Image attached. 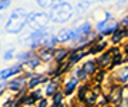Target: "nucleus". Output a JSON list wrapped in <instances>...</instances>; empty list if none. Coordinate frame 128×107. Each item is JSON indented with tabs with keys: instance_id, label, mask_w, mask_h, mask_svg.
<instances>
[{
	"instance_id": "nucleus-1",
	"label": "nucleus",
	"mask_w": 128,
	"mask_h": 107,
	"mask_svg": "<svg viewBox=\"0 0 128 107\" xmlns=\"http://www.w3.org/2000/svg\"><path fill=\"white\" fill-rule=\"evenodd\" d=\"M28 15L30 12L24 7H15L10 12L7 22L4 23V31L10 35H19L27 28Z\"/></svg>"
},
{
	"instance_id": "nucleus-2",
	"label": "nucleus",
	"mask_w": 128,
	"mask_h": 107,
	"mask_svg": "<svg viewBox=\"0 0 128 107\" xmlns=\"http://www.w3.org/2000/svg\"><path fill=\"white\" fill-rule=\"evenodd\" d=\"M48 14H50V18H51V23H54V24H66L74 18L75 7L68 2L59 3V4H55L52 7Z\"/></svg>"
},
{
	"instance_id": "nucleus-3",
	"label": "nucleus",
	"mask_w": 128,
	"mask_h": 107,
	"mask_svg": "<svg viewBox=\"0 0 128 107\" xmlns=\"http://www.w3.org/2000/svg\"><path fill=\"white\" fill-rule=\"evenodd\" d=\"M51 18L48 12L44 11H32L28 15V22H27V28L30 32H35V31L44 30L50 26Z\"/></svg>"
},
{
	"instance_id": "nucleus-4",
	"label": "nucleus",
	"mask_w": 128,
	"mask_h": 107,
	"mask_svg": "<svg viewBox=\"0 0 128 107\" xmlns=\"http://www.w3.org/2000/svg\"><path fill=\"white\" fill-rule=\"evenodd\" d=\"M26 72V70H24V64L19 62H15L14 64L6 67V68L0 70V80L3 82H8L11 80L12 78L15 76H19V75H23Z\"/></svg>"
},
{
	"instance_id": "nucleus-5",
	"label": "nucleus",
	"mask_w": 128,
	"mask_h": 107,
	"mask_svg": "<svg viewBox=\"0 0 128 107\" xmlns=\"http://www.w3.org/2000/svg\"><path fill=\"white\" fill-rule=\"evenodd\" d=\"M27 78L24 76V74L23 75H19V76H15V78H12L11 80H8L7 82V91L10 94H18L24 88H27Z\"/></svg>"
},
{
	"instance_id": "nucleus-6",
	"label": "nucleus",
	"mask_w": 128,
	"mask_h": 107,
	"mask_svg": "<svg viewBox=\"0 0 128 107\" xmlns=\"http://www.w3.org/2000/svg\"><path fill=\"white\" fill-rule=\"evenodd\" d=\"M78 84H79V79L76 78L75 75H72V76H70L66 82L63 83L62 91L64 92L66 96H71V95L75 94L76 88H78Z\"/></svg>"
},
{
	"instance_id": "nucleus-7",
	"label": "nucleus",
	"mask_w": 128,
	"mask_h": 107,
	"mask_svg": "<svg viewBox=\"0 0 128 107\" xmlns=\"http://www.w3.org/2000/svg\"><path fill=\"white\" fill-rule=\"evenodd\" d=\"M43 91H44V95H46V98H50V99H51L56 92H58V91H60V86H59L58 80H55L54 78L50 79V80H48L46 84H44Z\"/></svg>"
},
{
	"instance_id": "nucleus-8",
	"label": "nucleus",
	"mask_w": 128,
	"mask_h": 107,
	"mask_svg": "<svg viewBox=\"0 0 128 107\" xmlns=\"http://www.w3.org/2000/svg\"><path fill=\"white\" fill-rule=\"evenodd\" d=\"M72 35H74V28L63 27L56 32V38H58L60 44H66L68 42H72Z\"/></svg>"
},
{
	"instance_id": "nucleus-9",
	"label": "nucleus",
	"mask_w": 128,
	"mask_h": 107,
	"mask_svg": "<svg viewBox=\"0 0 128 107\" xmlns=\"http://www.w3.org/2000/svg\"><path fill=\"white\" fill-rule=\"evenodd\" d=\"M70 54H71L70 48H66V47H58V48L54 51V62L56 63V64H60V63H63L68 56H70Z\"/></svg>"
},
{
	"instance_id": "nucleus-10",
	"label": "nucleus",
	"mask_w": 128,
	"mask_h": 107,
	"mask_svg": "<svg viewBox=\"0 0 128 107\" xmlns=\"http://www.w3.org/2000/svg\"><path fill=\"white\" fill-rule=\"evenodd\" d=\"M96 64L100 68H107L110 64H112V54H110V51L102 52V55L96 59Z\"/></svg>"
},
{
	"instance_id": "nucleus-11",
	"label": "nucleus",
	"mask_w": 128,
	"mask_h": 107,
	"mask_svg": "<svg viewBox=\"0 0 128 107\" xmlns=\"http://www.w3.org/2000/svg\"><path fill=\"white\" fill-rule=\"evenodd\" d=\"M87 55H90L88 51H84V50H82V51H74V50H72V52L70 54V56H68V64H70V66L76 64V63H79L84 56H87Z\"/></svg>"
},
{
	"instance_id": "nucleus-12",
	"label": "nucleus",
	"mask_w": 128,
	"mask_h": 107,
	"mask_svg": "<svg viewBox=\"0 0 128 107\" xmlns=\"http://www.w3.org/2000/svg\"><path fill=\"white\" fill-rule=\"evenodd\" d=\"M59 44L60 43L58 40V38H56V34H50L43 40V47L44 48H48V50H52V51H55L56 48H58Z\"/></svg>"
},
{
	"instance_id": "nucleus-13",
	"label": "nucleus",
	"mask_w": 128,
	"mask_h": 107,
	"mask_svg": "<svg viewBox=\"0 0 128 107\" xmlns=\"http://www.w3.org/2000/svg\"><path fill=\"white\" fill-rule=\"evenodd\" d=\"M42 63H43L42 59L39 58L38 52H36L34 56H32L30 60H28L26 64H24V70H26V71H36L40 66H42Z\"/></svg>"
},
{
	"instance_id": "nucleus-14",
	"label": "nucleus",
	"mask_w": 128,
	"mask_h": 107,
	"mask_svg": "<svg viewBox=\"0 0 128 107\" xmlns=\"http://www.w3.org/2000/svg\"><path fill=\"white\" fill-rule=\"evenodd\" d=\"M35 54H36L35 51H31V50H22V51H19V52H16L15 59H16V62L22 63V64H26Z\"/></svg>"
},
{
	"instance_id": "nucleus-15",
	"label": "nucleus",
	"mask_w": 128,
	"mask_h": 107,
	"mask_svg": "<svg viewBox=\"0 0 128 107\" xmlns=\"http://www.w3.org/2000/svg\"><path fill=\"white\" fill-rule=\"evenodd\" d=\"M38 55H39V58L42 59V62L46 63V64H50V63L54 62V51L52 50L42 47V48L38 51Z\"/></svg>"
},
{
	"instance_id": "nucleus-16",
	"label": "nucleus",
	"mask_w": 128,
	"mask_h": 107,
	"mask_svg": "<svg viewBox=\"0 0 128 107\" xmlns=\"http://www.w3.org/2000/svg\"><path fill=\"white\" fill-rule=\"evenodd\" d=\"M83 68V71L86 72L88 76H92L96 70H98V64H96V60H92V59H88V60H84L83 64L80 66Z\"/></svg>"
},
{
	"instance_id": "nucleus-17",
	"label": "nucleus",
	"mask_w": 128,
	"mask_h": 107,
	"mask_svg": "<svg viewBox=\"0 0 128 107\" xmlns=\"http://www.w3.org/2000/svg\"><path fill=\"white\" fill-rule=\"evenodd\" d=\"M28 95L34 99V100L38 103L39 100H42V99L46 98V95H44V91H43V87H38V88L35 90H31L30 92H28Z\"/></svg>"
},
{
	"instance_id": "nucleus-18",
	"label": "nucleus",
	"mask_w": 128,
	"mask_h": 107,
	"mask_svg": "<svg viewBox=\"0 0 128 107\" xmlns=\"http://www.w3.org/2000/svg\"><path fill=\"white\" fill-rule=\"evenodd\" d=\"M116 79L122 83L128 82V66H124L116 71Z\"/></svg>"
},
{
	"instance_id": "nucleus-19",
	"label": "nucleus",
	"mask_w": 128,
	"mask_h": 107,
	"mask_svg": "<svg viewBox=\"0 0 128 107\" xmlns=\"http://www.w3.org/2000/svg\"><path fill=\"white\" fill-rule=\"evenodd\" d=\"M36 6L39 7V8L42 10H47V8H52L56 3H58V0H35Z\"/></svg>"
},
{
	"instance_id": "nucleus-20",
	"label": "nucleus",
	"mask_w": 128,
	"mask_h": 107,
	"mask_svg": "<svg viewBox=\"0 0 128 107\" xmlns=\"http://www.w3.org/2000/svg\"><path fill=\"white\" fill-rule=\"evenodd\" d=\"M90 6H91L90 2H87V0H80V2H78V4L75 6V12H78V14L86 12V11L90 8Z\"/></svg>"
},
{
	"instance_id": "nucleus-21",
	"label": "nucleus",
	"mask_w": 128,
	"mask_h": 107,
	"mask_svg": "<svg viewBox=\"0 0 128 107\" xmlns=\"http://www.w3.org/2000/svg\"><path fill=\"white\" fill-rule=\"evenodd\" d=\"M12 6V0H2L0 2V20H3L4 15Z\"/></svg>"
},
{
	"instance_id": "nucleus-22",
	"label": "nucleus",
	"mask_w": 128,
	"mask_h": 107,
	"mask_svg": "<svg viewBox=\"0 0 128 107\" xmlns=\"http://www.w3.org/2000/svg\"><path fill=\"white\" fill-rule=\"evenodd\" d=\"M16 56V52H15V48L11 47V48H7L6 51L3 52V60L4 62H12Z\"/></svg>"
},
{
	"instance_id": "nucleus-23",
	"label": "nucleus",
	"mask_w": 128,
	"mask_h": 107,
	"mask_svg": "<svg viewBox=\"0 0 128 107\" xmlns=\"http://www.w3.org/2000/svg\"><path fill=\"white\" fill-rule=\"evenodd\" d=\"M126 36V31L124 30H119L111 36V43L112 44H118V43L122 42V39Z\"/></svg>"
},
{
	"instance_id": "nucleus-24",
	"label": "nucleus",
	"mask_w": 128,
	"mask_h": 107,
	"mask_svg": "<svg viewBox=\"0 0 128 107\" xmlns=\"http://www.w3.org/2000/svg\"><path fill=\"white\" fill-rule=\"evenodd\" d=\"M64 98H66V95L62 90L58 91L54 96L51 98V104H60V103H64Z\"/></svg>"
},
{
	"instance_id": "nucleus-25",
	"label": "nucleus",
	"mask_w": 128,
	"mask_h": 107,
	"mask_svg": "<svg viewBox=\"0 0 128 107\" xmlns=\"http://www.w3.org/2000/svg\"><path fill=\"white\" fill-rule=\"evenodd\" d=\"M75 76L79 79V82H84V80H87V79H88V75L83 71L82 67H78V68L75 70Z\"/></svg>"
},
{
	"instance_id": "nucleus-26",
	"label": "nucleus",
	"mask_w": 128,
	"mask_h": 107,
	"mask_svg": "<svg viewBox=\"0 0 128 107\" xmlns=\"http://www.w3.org/2000/svg\"><path fill=\"white\" fill-rule=\"evenodd\" d=\"M50 103H51L50 98H44V99H42V100H39L36 103L35 107H50Z\"/></svg>"
},
{
	"instance_id": "nucleus-27",
	"label": "nucleus",
	"mask_w": 128,
	"mask_h": 107,
	"mask_svg": "<svg viewBox=\"0 0 128 107\" xmlns=\"http://www.w3.org/2000/svg\"><path fill=\"white\" fill-rule=\"evenodd\" d=\"M7 91V82H3V80H0V96L4 94Z\"/></svg>"
},
{
	"instance_id": "nucleus-28",
	"label": "nucleus",
	"mask_w": 128,
	"mask_h": 107,
	"mask_svg": "<svg viewBox=\"0 0 128 107\" xmlns=\"http://www.w3.org/2000/svg\"><path fill=\"white\" fill-rule=\"evenodd\" d=\"M120 26L124 27V28H128V15H127V16H124L122 20H120Z\"/></svg>"
},
{
	"instance_id": "nucleus-29",
	"label": "nucleus",
	"mask_w": 128,
	"mask_h": 107,
	"mask_svg": "<svg viewBox=\"0 0 128 107\" xmlns=\"http://www.w3.org/2000/svg\"><path fill=\"white\" fill-rule=\"evenodd\" d=\"M104 18H106V20H112V14L106 11V12H104Z\"/></svg>"
},
{
	"instance_id": "nucleus-30",
	"label": "nucleus",
	"mask_w": 128,
	"mask_h": 107,
	"mask_svg": "<svg viewBox=\"0 0 128 107\" xmlns=\"http://www.w3.org/2000/svg\"><path fill=\"white\" fill-rule=\"evenodd\" d=\"M0 51H2V43H0Z\"/></svg>"
},
{
	"instance_id": "nucleus-31",
	"label": "nucleus",
	"mask_w": 128,
	"mask_h": 107,
	"mask_svg": "<svg viewBox=\"0 0 128 107\" xmlns=\"http://www.w3.org/2000/svg\"><path fill=\"white\" fill-rule=\"evenodd\" d=\"M0 2H2V0H0Z\"/></svg>"
}]
</instances>
